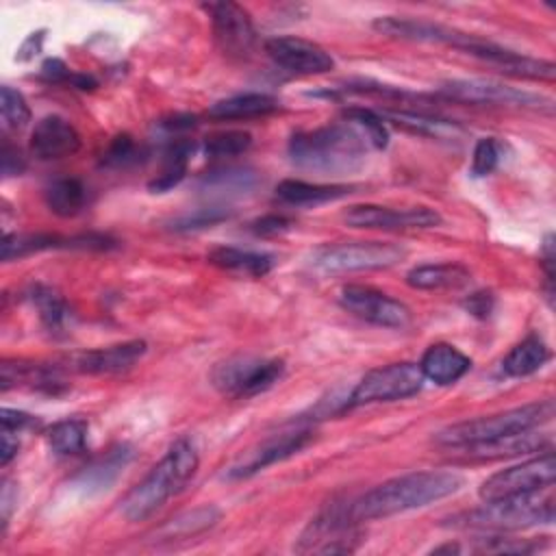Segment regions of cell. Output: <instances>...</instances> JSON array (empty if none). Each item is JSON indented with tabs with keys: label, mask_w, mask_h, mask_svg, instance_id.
Here are the masks:
<instances>
[{
	"label": "cell",
	"mask_w": 556,
	"mask_h": 556,
	"mask_svg": "<svg viewBox=\"0 0 556 556\" xmlns=\"http://www.w3.org/2000/svg\"><path fill=\"white\" fill-rule=\"evenodd\" d=\"M463 486V476L447 469L410 471L384 480L382 484L365 491L363 495L348 500L350 517L361 521L387 519L406 510L424 508L443 497L454 495Z\"/></svg>",
	"instance_id": "6da1fadb"
},
{
	"label": "cell",
	"mask_w": 556,
	"mask_h": 556,
	"mask_svg": "<svg viewBox=\"0 0 556 556\" xmlns=\"http://www.w3.org/2000/svg\"><path fill=\"white\" fill-rule=\"evenodd\" d=\"M343 117L356 126L361 132H365V139L374 146V148H387L389 143V130L387 124L382 122V117L378 115V111L374 109H365V106H348L343 111Z\"/></svg>",
	"instance_id": "8d00e7d4"
},
{
	"label": "cell",
	"mask_w": 556,
	"mask_h": 556,
	"mask_svg": "<svg viewBox=\"0 0 556 556\" xmlns=\"http://www.w3.org/2000/svg\"><path fill=\"white\" fill-rule=\"evenodd\" d=\"M493 295L489 291H478V293H471L467 300H465V308L467 313H471L473 317L478 319H486L491 313H493Z\"/></svg>",
	"instance_id": "7dc6e473"
},
{
	"label": "cell",
	"mask_w": 556,
	"mask_h": 556,
	"mask_svg": "<svg viewBox=\"0 0 556 556\" xmlns=\"http://www.w3.org/2000/svg\"><path fill=\"white\" fill-rule=\"evenodd\" d=\"M426 378L417 363H389L382 367H376L367 371L356 387L350 391V395L343 402L345 408L365 406V404H380V402H395L406 400L421 391Z\"/></svg>",
	"instance_id": "52a82bcc"
},
{
	"label": "cell",
	"mask_w": 556,
	"mask_h": 556,
	"mask_svg": "<svg viewBox=\"0 0 556 556\" xmlns=\"http://www.w3.org/2000/svg\"><path fill=\"white\" fill-rule=\"evenodd\" d=\"M343 222L352 228L367 230H415L437 228L441 224V215L428 206L391 208L380 204H356L343 213Z\"/></svg>",
	"instance_id": "9a60e30c"
},
{
	"label": "cell",
	"mask_w": 556,
	"mask_h": 556,
	"mask_svg": "<svg viewBox=\"0 0 556 556\" xmlns=\"http://www.w3.org/2000/svg\"><path fill=\"white\" fill-rule=\"evenodd\" d=\"M87 421L85 419H63L50 426L46 439L56 456L80 454L87 445Z\"/></svg>",
	"instance_id": "e575fe53"
},
{
	"label": "cell",
	"mask_w": 556,
	"mask_h": 556,
	"mask_svg": "<svg viewBox=\"0 0 556 556\" xmlns=\"http://www.w3.org/2000/svg\"><path fill=\"white\" fill-rule=\"evenodd\" d=\"M265 52L278 67L300 76L326 74L334 67L330 52H326L319 43L300 37H274L265 43Z\"/></svg>",
	"instance_id": "e0dca14e"
},
{
	"label": "cell",
	"mask_w": 556,
	"mask_h": 556,
	"mask_svg": "<svg viewBox=\"0 0 556 556\" xmlns=\"http://www.w3.org/2000/svg\"><path fill=\"white\" fill-rule=\"evenodd\" d=\"M0 421H2V428L13 430V432H20V430H24V428H28V426L35 424V419H33L28 413L15 410V408H2Z\"/></svg>",
	"instance_id": "681fc988"
},
{
	"label": "cell",
	"mask_w": 556,
	"mask_h": 556,
	"mask_svg": "<svg viewBox=\"0 0 556 556\" xmlns=\"http://www.w3.org/2000/svg\"><path fill=\"white\" fill-rule=\"evenodd\" d=\"M46 206L59 217H76L89 202V191L80 178H54L43 191Z\"/></svg>",
	"instance_id": "f546056e"
},
{
	"label": "cell",
	"mask_w": 556,
	"mask_h": 556,
	"mask_svg": "<svg viewBox=\"0 0 556 556\" xmlns=\"http://www.w3.org/2000/svg\"><path fill=\"white\" fill-rule=\"evenodd\" d=\"M367 139L352 124H328L295 132L289 141L291 163L317 174H345L363 165Z\"/></svg>",
	"instance_id": "7a4b0ae2"
},
{
	"label": "cell",
	"mask_w": 556,
	"mask_h": 556,
	"mask_svg": "<svg viewBox=\"0 0 556 556\" xmlns=\"http://www.w3.org/2000/svg\"><path fill=\"white\" fill-rule=\"evenodd\" d=\"M56 248H72V239H63L59 235H48V232H35V235L7 232L2 239V261H13L41 250H56Z\"/></svg>",
	"instance_id": "836d02e7"
},
{
	"label": "cell",
	"mask_w": 556,
	"mask_h": 556,
	"mask_svg": "<svg viewBox=\"0 0 556 556\" xmlns=\"http://www.w3.org/2000/svg\"><path fill=\"white\" fill-rule=\"evenodd\" d=\"M0 115H2V126L7 130H22L30 122V109L26 98L9 85H2L0 89Z\"/></svg>",
	"instance_id": "f35d334b"
},
{
	"label": "cell",
	"mask_w": 556,
	"mask_h": 556,
	"mask_svg": "<svg viewBox=\"0 0 556 556\" xmlns=\"http://www.w3.org/2000/svg\"><path fill=\"white\" fill-rule=\"evenodd\" d=\"M202 9L211 17L217 48L228 59H237V61L250 59L256 43V30L250 13L241 4L228 2V0L208 2V4H202Z\"/></svg>",
	"instance_id": "4fadbf2b"
},
{
	"label": "cell",
	"mask_w": 556,
	"mask_h": 556,
	"mask_svg": "<svg viewBox=\"0 0 556 556\" xmlns=\"http://www.w3.org/2000/svg\"><path fill=\"white\" fill-rule=\"evenodd\" d=\"M141 150L137 148L135 139L130 135H117L111 139L106 152L102 154V165L106 167H126L137 161Z\"/></svg>",
	"instance_id": "b9f144b4"
},
{
	"label": "cell",
	"mask_w": 556,
	"mask_h": 556,
	"mask_svg": "<svg viewBox=\"0 0 556 556\" xmlns=\"http://www.w3.org/2000/svg\"><path fill=\"white\" fill-rule=\"evenodd\" d=\"M541 545L532 539H506V536H489L478 547L480 552H497V554H530L536 552Z\"/></svg>",
	"instance_id": "ee69618b"
},
{
	"label": "cell",
	"mask_w": 556,
	"mask_h": 556,
	"mask_svg": "<svg viewBox=\"0 0 556 556\" xmlns=\"http://www.w3.org/2000/svg\"><path fill=\"white\" fill-rule=\"evenodd\" d=\"M541 428L515 432L508 437H500L486 443H476L460 447V454L469 460H497V458H510V456H523L532 452H545L552 450V437L547 432H539Z\"/></svg>",
	"instance_id": "44dd1931"
},
{
	"label": "cell",
	"mask_w": 556,
	"mask_h": 556,
	"mask_svg": "<svg viewBox=\"0 0 556 556\" xmlns=\"http://www.w3.org/2000/svg\"><path fill=\"white\" fill-rule=\"evenodd\" d=\"M198 450L191 439L182 437L169 445L165 456L150 469V473L132 486L122 500V515L128 521H143L159 510L172 495L185 489V484L198 471Z\"/></svg>",
	"instance_id": "3957f363"
},
{
	"label": "cell",
	"mask_w": 556,
	"mask_h": 556,
	"mask_svg": "<svg viewBox=\"0 0 556 556\" xmlns=\"http://www.w3.org/2000/svg\"><path fill=\"white\" fill-rule=\"evenodd\" d=\"M15 434H17V432L2 428V443H0V465H2V467H7V465L17 456L20 441H17Z\"/></svg>",
	"instance_id": "816d5d0a"
},
{
	"label": "cell",
	"mask_w": 556,
	"mask_h": 556,
	"mask_svg": "<svg viewBox=\"0 0 556 556\" xmlns=\"http://www.w3.org/2000/svg\"><path fill=\"white\" fill-rule=\"evenodd\" d=\"M26 167L24 163V156L20 154V150L15 146H11L9 141H4L2 146V174L4 176H15V174H22Z\"/></svg>",
	"instance_id": "c3c4849f"
},
{
	"label": "cell",
	"mask_w": 556,
	"mask_h": 556,
	"mask_svg": "<svg viewBox=\"0 0 556 556\" xmlns=\"http://www.w3.org/2000/svg\"><path fill=\"white\" fill-rule=\"evenodd\" d=\"M549 361V348L539 334L521 339L502 361V371L510 378H523L539 371Z\"/></svg>",
	"instance_id": "4dcf8cb0"
},
{
	"label": "cell",
	"mask_w": 556,
	"mask_h": 556,
	"mask_svg": "<svg viewBox=\"0 0 556 556\" xmlns=\"http://www.w3.org/2000/svg\"><path fill=\"white\" fill-rule=\"evenodd\" d=\"M437 93L445 100L465 104H495V106H528V109H552V100L526 89L508 87L504 83L484 78H454L437 87Z\"/></svg>",
	"instance_id": "30bf717a"
},
{
	"label": "cell",
	"mask_w": 556,
	"mask_h": 556,
	"mask_svg": "<svg viewBox=\"0 0 556 556\" xmlns=\"http://www.w3.org/2000/svg\"><path fill=\"white\" fill-rule=\"evenodd\" d=\"M382 122H391L408 132L432 137V139H445L454 141L463 135V128L450 119L426 115V113H415V111H395V109H382L378 111Z\"/></svg>",
	"instance_id": "d4e9b609"
},
{
	"label": "cell",
	"mask_w": 556,
	"mask_h": 556,
	"mask_svg": "<svg viewBox=\"0 0 556 556\" xmlns=\"http://www.w3.org/2000/svg\"><path fill=\"white\" fill-rule=\"evenodd\" d=\"M193 150H195L193 139H187V137L172 139L163 152L161 172L148 182V189L152 193H165V191L174 189L185 178Z\"/></svg>",
	"instance_id": "f1b7e54d"
},
{
	"label": "cell",
	"mask_w": 556,
	"mask_h": 556,
	"mask_svg": "<svg viewBox=\"0 0 556 556\" xmlns=\"http://www.w3.org/2000/svg\"><path fill=\"white\" fill-rule=\"evenodd\" d=\"M80 148L78 130L61 115L41 117L30 132V152L39 161H54L74 154Z\"/></svg>",
	"instance_id": "ffe728a7"
},
{
	"label": "cell",
	"mask_w": 556,
	"mask_h": 556,
	"mask_svg": "<svg viewBox=\"0 0 556 556\" xmlns=\"http://www.w3.org/2000/svg\"><path fill=\"white\" fill-rule=\"evenodd\" d=\"M471 56L486 61L489 65L497 67L502 74L515 76V78H530V80H554L556 67L552 61L532 59L521 52L502 48L489 39H482L478 46L469 50Z\"/></svg>",
	"instance_id": "d6986e66"
},
{
	"label": "cell",
	"mask_w": 556,
	"mask_h": 556,
	"mask_svg": "<svg viewBox=\"0 0 556 556\" xmlns=\"http://www.w3.org/2000/svg\"><path fill=\"white\" fill-rule=\"evenodd\" d=\"M502 161V143L495 137L478 139L471 154V176H489Z\"/></svg>",
	"instance_id": "60d3db41"
},
{
	"label": "cell",
	"mask_w": 556,
	"mask_h": 556,
	"mask_svg": "<svg viewBox=\"0 0 556 556\" xmlns=\"http://www.w3.org/2000/svg\"><path fill=\"white\" fill-rule=\"evenodd\" d=\"M554 504L556 500H554V484H552L532 493L489 500L482 506L454 517V526L482 530V532L484 530L486 532L523 530L541 523H552Z\"/></svg>",
	"instance_id": "277c9868"
},
{
	"label": "cell",
	"mask_w": 556,
	"mask_h": 556,
	"mask_svg": "<svg viewBox=\"0 0 556 556\" xmlns=\"http://www.w3.org/2000/svg\"><path fill=\"white\" fill-rule=\"evenodd\" d=\"M469 269L460 263H426L406 274V285L419 291H441L460 289L469 282Z\"/></svg>",
	"instance_id": "484cf974"
},
{
	"label": "cell",
	"mask_w": 556,
	"mask_h": 556,
	"mask_svg": "<svg viewBox=\"0 0 556 556\" xmlns=\"http://www.w3.org/2000/svg\"><path fill=\"white\" fill-rule=\"evenodd\" d=\"M443 552H447V554H458V552H460V547H458V545H454V543H445V545H441V547H434V549H432V554H443Z\"/></svg>",
	"instance_id": "f5cc1de1"
},
{
	"label": "cell",
	"mask_w": 556,
	"mask_h": 556,
	"mask_svg": "<svg viewBox=\"0 0 556 556\" xmlns=\"http://www.w3.org/2000/svg\"><path fill=\"white\" fill-rule=\"evenodd\" d=\"M41 78L48 80V83H56V85H72L76 89H96V78L89 76V74H78V72H72L61 59H48L43 61L41 65Z\"/></svg>",
	"instance_id": "ab89813d"
},
{
	"label": "cell",
	"mask_w": 556,
	"mask_h": 556,
	"mask_svg": "<svg viewBox=\"0 0 556 556\" xmlns=\"http://www.w3.org/2000/svg\"><path fill=\"white\" fill-rule=\"evenodd\" d=\"M552 417H554V400H539V402H530V404H523L517 408H508L504 413L452 424V426L439 430L434 434V441L441 447L460 450L467 445L486 443V441L508 437L515 432L543 428L545 424L552 421Z\"/></svg>",
	"instance_id": "5b68a950"
},
{
	"label": "cell",
	"mask_w": 556,
	"mask_h": 556,
	"mask_svg": "<svg viewBox=\"0 0 556 556\" xmlns=\"http://www.w3.org/2000/svg\"><path fill=\"white\" fill-rule=\"evenodd\" d=\"M350 185H319L306 180H282L276 187V198L291 206H315L324 202H334L352 193Z\"/></svg>",
	"instance_id": "4316f807"
},
{
	"label": "cell",
	"mask_w": 556,
	"mask_h": 556,
	"mask_svg": "<svg viewBox=\"0 0 556 556\" xmlns=\"http://www.w3.org/2000/svg\"><path fill=\"white\" fill-rule=\"evenodd\" d=\"M374 30L389 35V37H397V39H408V41H426V43H445L452 46L456 50L469 52L480 37L463 33L458 28H450L430 20H419V17H395V15H387V17H378L374 20Z\"/></svg>",
	"instance_id": "2e32d148"
},
{
	"label": "cell",
	"mask_w": 556,
	"mask_h": 556,
	"mask_svg": "<svg viewBox=\"0 0 556 556\" xmlns=\"http://www.w3.org/2000/svg\"><path fill=\"white\" fill-rule=\"evenodd\" d=\"M554 478H556V458L552 450H545L534 458H528L519 465H510L489 476L482 482L478 495L482 502H489V500L532 493V491L552 486Z\"/></svg>",
	"instance_id": "8fae6325"
},
{
	"label": "cell",
	"mask_w": 556,
	"mask_h": 556,
	"mask_svg": "<svg viewBox=\"0 0 556 556\" xmlns=\"http://www.w3.org/2000/svg\"><path fill=\"white\" fill-rule=\"evenodd\" d=\"M252 146L248 130H219L204 139V154L208 159H230L243 154Z\"/></svg>",
	"instance_id": "74e56055"
},
{
	"label": "cell",
	"mask_w": 556,
	"mask_h": 556,
	"mask_svg": "<svg viewBox=\"0 0 556 556\" xmlns=\"http://www.w3.org/2000/svg\"><path fill=\"white\" fill-rule=\"evenodd\" d=\"M228 211L222 208V206H208V208H198L193 213H185L180 217H176L172 222V228L174 230H198V228H206V226H215L224 219H228Z\"/></svg>",
	"instance_id": "7bdbcfd3"
},
{
	"label": "cell",
	"mask_w": 556,
	"mask_h": 556,
	"mask_svg": "<svg viewBox=\"0 0 556 556\" xmlns=\"http://www.w3.org/2000/svg\"><path fill=\"white\" fill-rule=\"evenodd\" d=\"M278 111V100L267 93H239L215 102L208 109L213 119H252Z\"/></svg>",
	"instance_id": "1f68e13d"
},
{
	"label": "cell",
	"mask_w": 556,
	"mask_h": 556,
	"mask_svg": "<svg viewBox=\"0 0 556 556\" xmlns=\"http://www.w3.org/2000/svg\"><path fill=\"white\" fill-rule=\"evenodd\" d=\"M206 258L211 265H215L219 269L241 274V276H252V278H261V276L269 274L276 265V258L267 252L241 250V248H232V245L213 248Z\"/></svg>",
	"instance_id": "cb8c5ba5"
},
{
	"label": "cell",
	"mask_w": 556,
	"mask_h": 556,
	"mask_svg": "<svg viewBox=\"0 0 556 556\" xmlns=\"http://www.w3.org/2000/svg\"><path fill=\"white\" fill-rule=\"evenodd\" d=\"M554 237L547 235L543 245H541V265H543V271H545V291H547V298L552 300L554 298Z\"/></svg>",
	"instance_id": "bcb514c9"
},
{
	"label": "cell",
	"mask_w": 556,
	"mask_h": 556,
	"mask_svg": "<svg viewBox=\"0 0 556 556\" xmlns=\"http://www.w3.org/2000/svg\"><path fill=\"white\" fill-rule=\"evenodd\" d=\"M419 369L426 380L447 387L460 380L471 369V358L450 343H432L424 352Z\"/></svg>",
	"instance_id": "7402d4cb"
},
{
	"label": "cell",
	"mask_w": 556,
	"mask_h": 556,
	"mask_svg": "<svg viewBox=\"0 0 556 556\" xmlns=\"http://www.w3.org/2000/svg\"><path fill=\"white\" fill-rule=\"evenodd\" d=\"M282 374L285 363L280 358L232 356L213 367L211 382L222 395L241 400L271 389Z\"/></svg>",
	"instance_id": "ba28073f"
},
{
	"label": "cell",
	"mask_w": 556,
	"mask_h": 556,
	"mask_svg": "<svg viewBox=\"0 0 556 556\" xmlns=\"http://www.w3.org/2000/svg\"><path fill=\"white\" fill-rule=\"evenodd\" d=\"M313 437H315V432L311 426H295V428H287L276 434H269L263 441H258L256 445H252L250 450H245L228 467L226 476L230 480L250 478V476L267 469L269 465L287 460L289 456L298 454L300 450H304L311 443Z\"/></svg>",
	"instance_id": "7c38bea8"
},
{
	"label": "cell",
	"mask_w": 556,
	"mask_h": 556,
	"mask_svg": "<svg viewBox=\"0 0 556 556\" xmlns=\"http://www.w3.org/2000/svg\"><path fill=\"white\" fill-rule=\"evenodd\" d=\"M256 185V174L245 167H217L200 178L204 191H248Z\"/></svg>",
	"instance_id": "d590c367"
},
{
	"label": "cell",
	"mask_w": 556,
	"mask_h": 556,
	"mask_svg": "<svg viewBox=\"0 0 556 556\" xmlns=\"http://www.w3.org/2000/svg\"><path fill=\"white\" fill-rule=\"evenodd\" d=\"M358 523L348 513L345 502H330L319 510L317 517L298 536V552H317V554H348L354 552L361 541Z\"/></svg>",
	"instance_id": "9c48e42d"
},
{
	"label": "cell",
	"mask_w": 556,
	"mask_h": 556,
	"mask_svg": "<svg viewBox=\"0 0 556 556\" xmlns=\"http://www.w3.org/2000/svg\"><path fill=\"white\" fill-rule=\"evenodd\" d=\"M404 256L406 250L391 241H341L317 248L311 263L324 274H352L389 269Z\"/></svg>",
	"instance_id": "8992f818"
},
{
	"label": "cell",
	"mask_w": 556,
	"mask_h": 556,
	"mask_svg": "<svg viewBox=\"0 0 556 556\" xmlns=\"http://www.w3.org/2000/svg\"><path fill=\"white\" fill-rule=\"evenodd\" d=\"M26 298L33 304V308L37 311V317L46 332H50V334L65 332V328L72 319V311H70V304L65 302V298L56 289L37 282L26 291Z\"/></svg>",
	"instance_id": "83f0119b"
},
{
	"label": "cell",
	"mask_w": 556,
	"mask_h": 556,
	"mask_svg": "<svg viewBox=\"0 0 556 556\" xmlns=\"http://www.w3.org/2000/svg\"><path fill=\"white\" fill-rule=\"evenodd\" d=\"M339 304L354 317L380 328H406L410 308L384 291L365 285H345L339 291Z\"/></svg>",
	"instance_id": "5bb4252c"
},
{
	"label": "cell",
	"mask_w": 556,
	"mask_h": 556,
	"mask_svg": "<svg viewBox=\"0 0 556 556\" xmlns=\"http://www.w3.org/2000/svg\"><path fill=\"white\" fill-rule=\"evenodd\" d=\"M219 517H222V513L213 504L198 506V508L180 513L174 519H169L167 523H163L159 528V539L174 541V539H187V536L200 534V532L213 528L219 521Z\"/></svg>",
	"instance_id": "d6a6232c"
},
{
	"label": "cell",
	"mask_w": 556,
	"mask_h": 556,
	"mask_svg": "<svg viewBox=\"0 0 556 556\" xmlns=\"http://www.w3.org/2000/svg\"><path fill=\"white\" fill-rule=\"evenodd\" d=\"M146 350H148L146 341L135 339V341H124V343H115V345H106V348L76 352L63 361V365H65L63 369H72L78 374H91V376L119 374V371L130 369L146 354Z\"/></svg>",
	"instance_id": "ac0fdd59"
},
{
	"label": "cell",
	"mask_w": 556,
	"mask_h": 556,
	"mask_svg": "<svg viewBox=\"0 0 556 556\" xmlns=\"http://www.w3.org/2000/svg\"><path fill=\"white\" fill-rule=\"evenodd\" d=\"M159 124L167 132H185V130H191L198 124V119H195V115H189V113H176V115L161 119Z\"/></svg>",
	"instance_id": "f907efd6"
},
{
	"label": "cell",
	"mask_w": 556,
	"mask_h": 556,
	"mask_svg": "<svg viewBox=\"0 0 556 556\" xmlns=\"http://www.w3.org/2000/svg\"><path fill=\"white\" fill-rule=\"evenodd\" d=\"M130 460H132V447L126 443H119L111 447L104 456L93 460L89 467H85L76 476V486H80L85 493L106 491Z\"/></svg>",
	"instance_id": "603a6c76"
},
{
	"label": "cell",
	"mask_w": 556,
	"mask_h": 556,
	"mask_svg": "<svg viewBox=\"0 0 556 556\" xmlns=\"http://www.w3.org/2000/svg\"><path fill=\"white\" fill-rule=\"evenodd\" d=\"M291 226H293V222L289 217H285V215H265V217L254 219L250 224V230L256 237H274V235L287 232Z\"/></svg>",
	"instance_id": "f6af8a7d"
}]
</instances>
